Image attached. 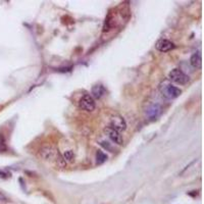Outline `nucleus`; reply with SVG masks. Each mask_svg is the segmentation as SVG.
<instances>
[{
	"instance_id": "9b49d317",
	"label": "nucleus",
	"mask_w": 204,
	"mask_h": 204,
	"mask_svg": "<svg viewBox=\"0 0 204 204\" xmlns=\"http://www.w3.org/2000/svg\"><path fill=\"white\" fill-rule=\"evenodd\" d=\"M113 20L114 19L111 14H109V16L106 17L105 22H104V26H103V32H108L112 29V27H113V25H114Z\"/></svg>"
},
{
	"instance_id": "4468645a",
	"label": "nucleus",
	"mask_w": 204,
	"mask_h": 204,
	"mask_svg": "<svg viewBox=\"0 0 204 204\" xmlns=\"http://www.w3.org/2000/svg\"><path fill=\"white\" fill-rule=\"evenodd\" d=\"M100 145L101 146H103L105 149H107V150H111V146H110V144H109L108 142H106V141H101L100 142Z\"/></svg>"
},
{
	"instance_id": "dca6fc26",
	"label": "nucleus",
	"mask_w": 204,
	"mask_h": 204,
	"mask_svg": "<svg viewBox=\"0 0 204 204\" xmlns=\"http://www.w3.org/2000/svg\"><path fill=\"white\" fill-rule=\"evenodd\" d=\"M0 176H1V178H6L7 173L5 172H3V170H0Z\"/></svg>"
},
{
	"instance_id": "7ed1b4c3",
	"label": "nucleus",
	"mask_w": 204,
	"mask_h": 204,
	"mask_svg": "<svg viewBox=\"0 0 204 204\" xmlns=\"http://www.w3.org/2000/svg\"><path fill=\"white\" fill-rule=\"evenodd\" d=\"M169 79L170 81L175 82L176 84L180 85H185L189 82V77L185 72H183L181 69H173L169 72Z\"/></svg>"
},
{
	"instance_id": "20e7f679",
	"label": "nucleus",
	"mask_w": 204,
	"mask_h": 204,
	"mask_svg": "<svg viewBox=\"0 0 204 204\" xmlns=\"http://www.w3.org/2000/svg\"><path fill=\"white\" fill-rule=\"evenodd\" d=\"M79 106L86 111H93L96 107V104L93 97L90 96L89 94H86V95L82 96V98L79 101Z\"/></svg>"
},
{
	"instance_id": "0eeeda50",
	"label": "nucleus",
	"mask_w": 204,
	"mask_h": 204,
	"mask_svg": "<svg viewBox=\"0 0 204 204\" xmlns=\"http://www.w3.org/2000/svg\"><path fill=\"white\" fill-rule=\"evenodd\" d=\"M156 49L160 52H169L172 49L175 48V45L172 41L166 40V39H160V40L157 41L156 45H155Z\"/></svg>"
},
{
	"instance_id": "2eb2a0df",
	"label": "nucleus",
	"mask_w": 204,
	"mask_h": 204,
	"mask_svg": "<svg viewBox=\"0 0 204 204\" xmlns=\"http://www.w3.org/2000/svg\"><path fill=\"white\" fill-rule=\"evenodd\" d=\"M0 201H1V202H7L8 199L2 193H0Z\"/></svg>"
},
{
	"instance_id": "6e6552de",
	"label": "nucleus",
	"mask_w": 204,
	"mask_h": 204,
	"mask_svg": "<svg viewBox=\"0 0 204 204\" xmlns=\"http://www.w3.org/2000/svg\"><path fill=\"white\" fill-rule=\"evenodd\" d=\"M161 111L160 106L158 104H152L150 106H148L147 109H146V117H147L149 120H155L158 115H159Z\"/></svg>"
},
{
	"instance_id": "39448f33",
	"label": "nucleus",
	"mask_w": 204,
	"mask_h": 204,
	"mask_svg": "<svg viewBox=\"0 0 204 204\" xmlns=\"http://www.w3.org/2000/svg\"><path fill=\"white\" fill-rule=\"evenodd\" d=\"M109 127H111L117 132H123L127 129V123L124 118L121 115H113L110 118V126Z\"/></svg>"
},
{
	"instance_id": "1a4fd4ad",
	"label": "nucleus",
	"mask_w": 204,
	"mask_h": 204,
	"mask_svg": "<svg viewBox=\"0 0 204 204\" xmlns=\"http://www.w3.org/2000/svg\"><path fill=\"white\" fill-rule=\"evenodd\" d=\"M190 63L194 69H201V65H202V57H201V53L195 52L193 55L191 56Z\"/></svg>"
},
{
	"instance_id": "f03ea898",
	"label": "nucleus",
	"mask_w": 204,
	"mask_h": 204,
	"mask_svg": "<svg viewBox=\"0 0 204 204\" xmlns=\"http://www.w3.org/2000/svg\"><path fill=\"white\" fill-rule=\"evenodd\" d=\"M159 91L164 98L166 99H175L181 95L182 91L178 87L173 86L169 81H163L159 85Z\"/></svg>"
},
{
	"instance_id": "9d476101",
	"label": "nucleus",
	"mask_w": 204,
	"mask_h": 204,
	"mask_svg": "<svg viewBox=\"0 0 204 204\" xmlns=\"http://www.w3.org/2000/svg\"><path fill=\"white\" fill-rule=\"evenodd\" d=\"M104 94H105V88L103 87V85L99 84V85H95V86H93V88H92L93 97L99 99V98H101Z\"/></svg>"
},
{
	"instance_id": "ddd939ff",
	"label": "nucleus",
	"mask_w": 204,
	"mask_h": 204,
	"mask_svg": "<svg viewBox=\"0 0 204 204\" xmlns=\"http://www.w3.org/2000/svg\"><path fill=\"white\" fill-rule=\"evenodd\" d=\"M107 159V155H106L104 152L101 150H98L96 153V162L97 164H102L104 161Z\"/></svg>"
},
{
	"instance_id": "423d86ee",
	"label": "nucleus",
	"mask_w": 204,
	"mask_h": 204,
	"mask_svg": "<svg viewBox=\"0 0 204 204\" xmlns=\"http://www.w3.org/2000/svg\"><path fill=\"white\" fill-rule=\"evenodd\" d=\"M104 133L112 142L115 143V144L121 145L124 143V139L120 134V132H117V131H115L114 129H112L111 127H106L104 129Z\"/></svg>"
},
{
	"instance_id": "f8f14e48",
	"label": "nucleus",
	"mask_w": 204,
	"mask_h": 204,
	"mask_svg": "<svg viewBox=\"0 0 204 204\" xmlns=\"http://www.w3.org/2000/svg\"><path fill=\"white\" fill-rule=\"evenodd\" d=\"M62 158L65 162H74L75 160V153L72 150H66L62 155Z\"/></svg>"
},
{
	"instance_id": "f257e3e1",
	"label": "nucleus",
	"mask_w": 204,
	"mask_h": 204,
	"mask_svg": "<svg viewBox=\"0 0 204 204\" xmlns=\"http://www.w3.org/2000/svg\"><path fill=\"white\" fill-rule=\"evenodd\" d=\"M39 155L43 160L47 161L51 164H54L55 166L58 167H65L66 162L63 160L62 155L59 153V151L52 145H46L43 146L40 151Z\"/></svg>"
}]
</instances>
